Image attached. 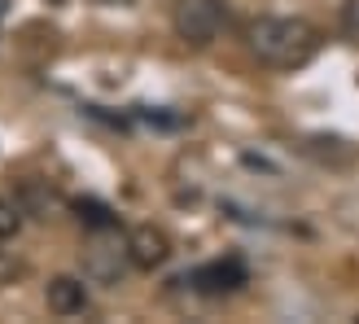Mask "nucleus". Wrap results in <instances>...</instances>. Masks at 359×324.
Wrapping results in <instances>:
<instances>
[{"label":"nucleus","mask_w":359,"mask_h":324,"mask_svg":"<svg viewBox=\"0 0 359 324\" xmlns=\"http://www.w3.org/2000/svg\"><path fill=\"white\" fill-rule=\"evenodd\" d=\"M245 53L255 58L259 66L267 70H302L320 44H325V35H320L316 22H307V18H290V13H259L250 18L245 31Z\"/></svg>","instance_id":"obj_1"},{"label":"nucleus","mask_w":359,"mask_h":324,"mask_svg":"<svg viewBox=\"0 0 359 324\" xmlns=\"http://www.w3.org/2000/svg\"><path fill=\"white\" fill-rule=\"evenodd\" d=\"M232 27V5L228 0H175L171 5V31L184 48H210L224 40Z\"/></svg>","instance_id":"obj_2"},{"label":"nucleus","mask_w":359,"mask_h":324,"mask_svg":"<svg viewBox=\"0 0 359 324\" xmlns=\"http://www.w3.org/2000/svg\"><path fill=\"white\" fill-rule=\"evenodd\" d=\"M123 245H128V259H132L136 272H158V267H167V259L175 255L171 237L158 224H132Z\"/></svg>","instance_id":"obj_3"},{"label":"nucleus","mask_w":359,"mask_h":324,"mask_svg":"<svg viewBox=\"0 0 359 324\" xmlns=\"http://www.w3.org/2000/svg\"><path fill=\"white\" fill-rule=\"evenodd\" d=\"M245 281H250V272H245V263H241L237 255H228V259H210V263H202V267H193V272H189L193 294H206V298L237 294Z\"/></svg>","instance_id":"obj_4"},{"label":"nucleus","mask_w":359,"mask_h":324,"mask_svg":"<svg viewBox=\"0 0 359 324\" xmlns=\"http://www.w3.org/2000/svg\"><path fill=\"white\" fill-rule=\"evenodd\" d=\"M128 267H132L128 245H114L110 228H97V241H93V250H88V276L101 281V285H118Z\"/></svg>","instance_id":"obj_5"},{"label":"nucleus","mask_w":359,"mask_h":324,"mask_svg":"<svg viewBox=\"0 0 359 324\" xmlns=\"http://www.w3.org/2000/svg\"><path fill=\"white\" fill-rule=\"evenodd\" d=\"M44 302L53 316L70 320V316H83L93 307V294H88V281H79V276H53L44 285Z\"/></svg>","instance_id":"obj_6"},{"label":"nucleus","mask_w":359,"mask_h":324,"mask_svg":"<svg viewBox=\"0 0 359 324\" xmlns=\"http://www.w3.org/2000/svg\"><path fill=\"white\" fill-rule=\"evenodd\" d=\"M18 228H22V206L9 202V197H0V245L18 237Z\"/></svg>","instance_id":"obj_7"},{"label":"nucleus","mask_w":359,"mask_h":324,"mask_svg":"<svg viewBox=\"0 0 359 324\" xmlns=\"http://www.w3.org/2000/svg\"><path fill=\"white\" fill-rule=\"evenodd\" d=\"M22 272H27V263L13 259V250H0V285H13Z\"/></svg>","instance_id":"obj_8"},{"label":"nucleus","mask_w":359,"mask_h":324,"mask_svg":"<svg viewBox=\"0 0 359 324\" xmlns=\"http://www.w3.org/2000/svg\"><path fill=\"white\" fill-rule=\"evenodd\" d=\"M342 35L359 40V0H346L342 5Z\"/></svg>","instance_id":"obj_9"},{"label":"nucleus","mask_w":359,"mask_h":324,"mask_svg":"<svg viewBox=\"0 0 359 324\" xmlns=\"http://www.w3.org/2000/svg\"><path fill=\"white\" fill-rule=\"evenodd\" d=\"M97 5H101V9H132L136 0H97Z\"/></svg>","instance_id":"obj_10"},{"label":"nucleus","mask_w":359,"mask_h":324,"mask_svg":"<svg viewBox=\"0 0 359 324\" xmlns=\"http://www.w3.org/2000/svg\"><path fill=\"white\" fill-rule=\"evenodd\" d=\"M0 13H5V0H0Z\"/></svg>","instance_id":"obj_11"},{"label":"nucleus","mask_w":359,"mask_h":324,"mask_svg":"<svg viewBox=\"0 0 359 324\" xmlns=\"http://www.w3.org/2000/svg\"><path fill=\"white\" fill-rule=\"evenodd\" d=\"M53 5H57V0H53Z\"/></svg>","instance_id":"obj_12"}]
</instances>
